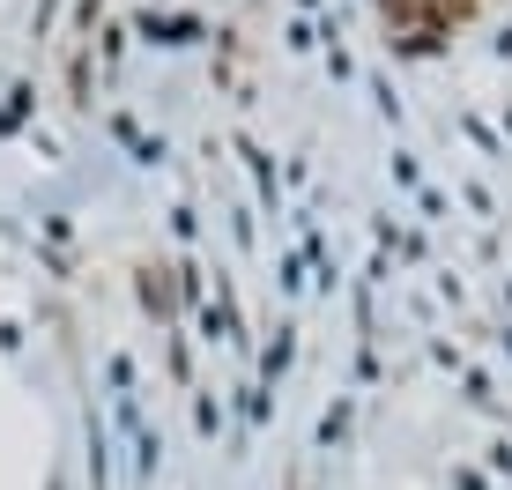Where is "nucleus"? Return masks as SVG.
<instances>
[{"label": "nucleus", "mask_w": 512, "mask_h": 490, "mask_svg": "<svg viewBox=\"0 0 512 490\" xmlns=\"http://www.w3.org/2000/svg\"><path fill=\"white\" fill-rule=\"evenodd\" d=\"M475 8H483V0H438V15H446V23H468Z\"/></svg>", "instance_id": "f257e3e1"}]
</instances>
